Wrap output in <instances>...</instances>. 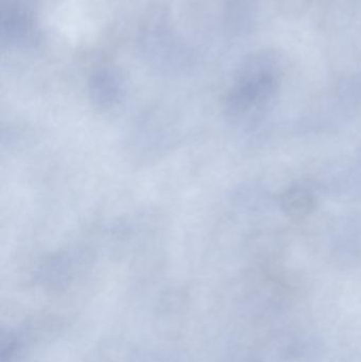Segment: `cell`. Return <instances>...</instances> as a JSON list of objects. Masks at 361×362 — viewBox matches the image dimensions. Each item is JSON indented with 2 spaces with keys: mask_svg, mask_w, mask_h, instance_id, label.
<instances>
[{
  "mask_svg": "<svg viewBox=\"0 0 361 362\" xmlns=\"http://www.w3.org/2000/svg\"><path fill=\"white\" fill-rule=\"evenodd\" d=\"M282 206L290 216H305L315 208V199L307 189L294 187L283 194Z\"/></svg>",
  "mask_w": 361,
  "mask_h": 362,
  "instance_id": "7a4b0ae2",
  "label": "cell"
},
{
  "mask_svg": "<svg viewBox=\"0 0 361 362\" xmlns=\"http://www.w3.org/2000/svg\"><path fill=\"white\" fill-rule=\"evenodd\" d=\"M89 95L91 101L97 107L110 108L122 101L124 91L122 84L114 74L103 71L91 78Z\"/></svg>",
  "mask_w": 361,
  "mask_h": 362,
  "instance_id": "6da1fadb",
  "label": "cell"
}]
</instances>
